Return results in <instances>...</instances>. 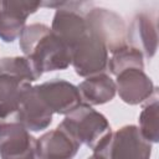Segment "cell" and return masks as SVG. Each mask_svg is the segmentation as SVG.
<instances>
[{
	"mask_svg": "<svg viewBox=\"0 0 159 159\" xmlns=\"http://www.w3.org/2000/svg\"><path fill=\"white\" fill-rule=\"evenodd\" d=\"M41 6L42 1H0V39L14 42L26 26V19Z\"/></svg>",
	"mask_w": 159,
	"mask_h": 159,
	"instance_id": "8",
	"label": "cell"
},
{
	"mask_svg": "<svg viewBox=\"0 0 159 159\" xmlns=\"http://www.w3.org/2000/svg\"><path fill=\"white\" fill-rule=\"evenodd\" d=\"M0 159H37V139L17 122H0Z\"/></svg>",
	"mask_w": 159,
	"mask_h": 159,
	"instance_id": "6",
	"label": "cell"
},
{
	"mask_svg": "<svg viewBox=\"0 0 159 159\" xmlns=\"http://www.w3.org/2000/svg\"><path fill=\"white\" fill-rule=\"evenodd\" d=\"M52 116L53 113L39 97L32 86L24 94L11 120L20 123L29 132H40L52 123Z\"/></svg>",
	"mask_w": 159,
	"mask_h": 159,
	"instance_id": "10",
	"label": "cell"
},
{
	"mask_svg": "<svg viewBox=\"0 0 159 159\" xmlns=\"http://www.w3.org/2000/svg\"><path fill=\"white\" fill-rule=\"evenodd\" d=\"M152 143H149L134 124L123 125L111 134L96 148L91 159H150Z\"/></svg>",
	"mask_w": 159,
	"mask_h": 159,
	"instance_id": "3",
	"label": "cell"
},
{
	"mask_svg": "<svg viewBox=\"0 0 159 159\" xmlns=\"http://www.w3.org/2000/svg\"><path fill=\"white\" fill-rule=\"evenodd\" d=\"M143 58H144V56L139 50L127 45L125 47L120 48L119 51L112 53V57L108 60L107 68L114 76L119 75L120 72H123L125 70H132V68L144 70Z\"/></svg>",
	"mask_w": 159,
	"mask_h": 159,
	"instance_id": "17",
	"label": "cell"
},
{
	"mask_svg": "<svg viewBox=\"0 0 159 159\" xmlns=\"http://www.w3.org/2000/svg\"><path fill=\"white\" fill-rule=\"evenodd\" d=\"M58 127L67 132L80 144H83L92 150L96 149L112 132L107 118L84 103H81L72 112L66 114Z\"/></svg>",
	"mask_w": 159,
	"mask_h": 159,
	"instance_id": "2",
	"label": "cell"
},
{
	"mask_svg": "<svg viewBox=\"0 0 159 159\" xmlns=\"http://www.w3.org/2000/svg\"><path fill=\"white\" fill-rule=\"evenodd\" d=\"M34 87L52 113L66 116L82 103L77 86L65 80L56 78Z\"/></svg>",
	"mask_w": 159,
	"mask_h": 159,
	"instance_id": "7",
	"label": "cell"
},
{
	"mask_svg": "<svg viewBox=\"0 0 159 159\" xmlns=\"http://www.w3.org/2000/svg\"><path fill=\"white\" fill-rule=\"evenodd\" d=\"M84 16L88 26L103 41L108 52L114 53L128 45L125 21L117 12L93 6Z\"/></svg>",
	"mask_w": 159,
	"mask_h": 159,
	"instance_id": "5",
	"label": "cell"
},
{
	"mask_svg": "<svg viewBox=\"0 0 159 159\" xmlns=\"http://www.w3.org/2000/svg\"><path fill=\"white\" fill-rule=\"evenodd\" d=\"M108 50L103 41L91 30L71 50V65L81 77H92L104 73L108 67Z\"/></svg>",
	"mask_w": 159,
	"mask_h": 159,
	"instance_id": "4",
	"label": "cell"
},
{
	"mask_svg": "<svg viewBox=\"0 0 159 159\" xmlns=\"http://www.w3.org/2000/svg\"><path fill=\"white\" fill-rule=\"evenodd\" d=\"M81 144L58 125L37 139V159H73Z\"/></svg>",
	"mask_w": 159,
	"mask_h": 159,
	"instance_id": "12",
	"label": "cell"
},
{
	"mask_svg": "<svg viewBox=\"0 0 159 159\" xmlns=\"http://www.w3.org/2000/svg\"><path fill=\"white\" fill-rule=\"evenodd\" d=\"M87 159H91V157H89V158H87Z\"/></svg>",
	"mask_w": 159,
	"mask_h": 159,
	"instance_id": "18",
	"label": "cell"
},
{
	"mask_svg": "<svg viewBox=\"0 0 159 159\" xmlns=\"http://www.w3.org/2000/svg\"><path fill=\"white\" fill-rule=\"evenodd\" d=\"M158 89L152 97L143 103V109L139 114V130L149 143H158L159 127H158Z\"/></svg>",
	"mask_w": 159,
	"mask_h": 159,
	"instance_id": "16",
	"label": "cell"
},
{
	"mask_svg": "<svg viewBox=\"0 0 159 159\" xmlns=\"http://www.w3.org/2000/svg\"><path fill=\"white\" fill-rule=\"evenodd\" d=\"M19 39L24 56L30 58L41 73L66 70L71 65L70 48L47 25L39 22L26 25Z\"/></svg>",
	"mask_w": 159,
	"mask_h": 159,
	"instance_id": "1",
	"label": "cell"
},
{
	"mask_svg": "<svg viewBox=\"0 0 159 159\" xmlns=\"http://www.w3.org/2000/svg\"><path fill=\"white\" fill-rule=\"evenodd\" d=\"M31 83L11 76H0V122L11 120Z\"/></svg>",
	"mask_w": 159,
	"mask_h": 159,
	"instance_id": "14",
	"label": "cell"
},
{
	"mask_svg": "<svg viewBox=\"0 0 159 159\" xmlns=\"http://www.w3.org/2000/svg\"><path fill=\"white\" fill-rule=\"evenodd\" d=\"M0 76H11L27 82L37 81L42 73L26 56L0 58Z\"/></svg>",
	"mask_w": 159,
	"mask_h": 159,
	"instance_id": "15",
	"label": "cell"
},
{
	"mask_svg": "<svg viewBox=\"0 0 159 159\" xmlns=\"http://www.w3.org/2000/svg\"><path fill=\"white\" fill-rule=\"evenodd\" d=\"M116 77L117 93L124 103L130 106L144 103L158 89L144 70H125Z\"/></svg>",
	"mask_w": 159,
	"mask_h": 159,
	"instance_id": "9",
	"label": "cell"
},
{
	"mask_svg": "<svg viewBox=\"0 0 159 159\" xmlns=\"http://www.w3.org/2000/svg\"><path fill=\"white\" fill-rule=\"evenodd\" d=\"M127 42L139 50L144 57L152 58L158 48L157 20L148 12L137 14L127 27Z\"/></svg>",
	"mask_w": 159,
	"mask_h": 159,
	"instance_id": "11",
	"label": "cell"
},
{
	"mask_svg": "<svg viewBox=\"0 0 159 159\" xmlns=\"http://www.w3.org/2000/svg\"><path fill=\"white\" fill-rule=\"evenodd\" d=\"M77 88L82 103L91 107L111 102L117 93L116 82L106 73L87 77L77 86Z\"/></svg>",
	"mask_w": 159,
	"mask_h": 159,
	"instance_id": "13",
	"label": "cell"
}]
</instances>
